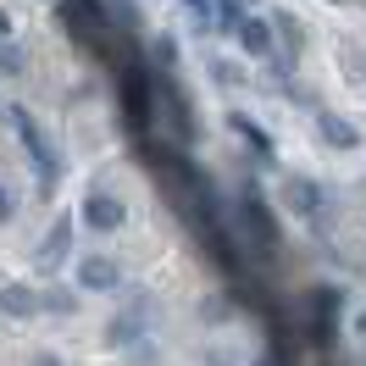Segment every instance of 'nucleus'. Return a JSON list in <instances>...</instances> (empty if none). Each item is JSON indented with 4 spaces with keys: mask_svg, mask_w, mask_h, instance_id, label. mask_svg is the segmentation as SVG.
<instances>
[{
    "mask_svg": "<svg viewBox=\"0 0 366 366\" xmlns=\"http://www.w3.org/2000/svg\"><path fill=\"white\" fill-rule=\"evenodd\" d=\"M255 366H277V361H255Z\"/></svg>",
    "mask_w": 366,
    "mask_h": 366,
    "instance_id": "4be33fe9",
    "label": "nucleus"
},
{
    "mask_svg": "<svg viewBox=\"0 0 366 366\" xmlns=\"http://www.w3.org/2000/svg\"><path fill=\"white\" fill-rule=\"evenodd\" d=\"M11 128H17V139L28 144V156H34V167H39V178H45V189L56 183V150L45 144V134H39V122L28 112H11Z\"/></svg>",
    "mask_w": 366,
    "mask_h": 366,
    "instance_id": "39448f33",
    "label": "nucleus"
},
{
    "mask_svg": "<svg viewBox=\"0 0 366 366\" xmlns=\"http://www.w3.org/2000/svg\"><path fill=\"white\" fill-rule=\"evenodd\" d=\"M72 305H78V300H72V289H45V295H39V311H61V317H67Z\"/></svg>",
    "mask_w": 366,
    "mask_h": 366,
    "instance_id": "2eb2a0df",
    "label": "nucleus"
},
{
    "mask_svg": "<svg viewBox=\"0 0 366 366\" xmlns=\"http://www.w3.org/2000/svg\"><path fill=\"white\" fill-rule=\"evenodd\" d=\"M11 39V11H0V45Z\"/></svg>",
    "mask_w": 366,
    "mask_h": 366,
    "instance_id": "6ab92c4d",
    "label": "nucleus"
},
{
    "mask_svg": "<svg viewBox=\"0 0 366 366\" xmlns=\"http://www.w3.org/2000/svg\"><path fill=\"white\" fill-rule=\"evenodd\" d=\"M150 56H156V67H161V72H172V61H178V45H172V39L161 34V39H156V50H150Z\"/></svg>",
    "mask_w": 366,
    "mask_h": 366,
    "instance_id": "f3484780",
    "label": "nucleus"
},
{
    "mask_svg": "<svg viewBox=\"0 0 366 366\" xmlns=\"http://www.w3.org/2000/svg\"><path fill=\"white\" fill-rule=\"evenodd\" d=\"M67 244H72V217H61V222H56V228L45 233V250H39V267H45V272H56V267H61V255H67Z\"/></svg>",
    "mask_w": 366,
    "mask_h": 366,
    "instance_id": "1a4fd4ad",
    "label": "nucleus"
},
{
    "mask_svg": "<svg viewBox=\"0 0 366 366\" xmlns=\"http://www.w3.org/2000/svg\"><path fill=\"white\" fill-rule=\"evenodd\" d=\"M122 200H112V194H89L84 200V222H89L94 233H112V228H122Z\"/></svg>",
    "mask_w": 366,
    "mask_h": 366,
    "instance_id": "423d86ee",
    "label": "nucleus"
},
{
    "mask_svg": "<svg viewBox=\"0 0 366 366\" xmlns=\"http://www.w3.org/2000/svg\"><path fill=\"white\" fill-rule=\"evenodd\" d=\"M355 333H366V311H361V317H355Z\"/></svg>",
    "mask_w": 366,
    "mask_h": 366,
    "instance_id": "412c9836",
    "label": "nucleus"
},
{
    "mask_svg": "<svg viewBox=\"0 0 366 366\" xmlns=\"http://www.w3.org/2000/svg\"><path fill=\"white\" fill-rule=\"evenodd\" d=\"M239 228H244V239H250V250L261 255V261L277 250V222H272V211H267V200H261L255 189L239 194Z\"/></svg>",
    "mask_w": 366,
    "mask_h": 366,
    "instance_id": "f257e3e1",
    "label": "nucleus"
},
{
    "mask_svg": "<svg viewBox=\"0 0 366 366\" xmlns=\"http://www.w3.org/2000/svg\"><path fill=\"white\" fill-rule=\"evenodd\" d=\"M0 311L23 322V317H34V311H39V295H34L28 283H6V289H0Z\"/></svg>",
    "mask_w": 366,
    "mask_h": 366,
    "instance_id": "9d476101",
    "label": "nucleus"
},
{
    "mask_svg": "<svg viewBox=\"0 0 366 366\" xmlns=\"http://www.w3.org/2000/svg\"><path fill=\"white\" fill-rule=\"evenodd\" d=\"M23 67H28V50L6 39V45H0V78H17Z\"/></svg>",
    "mask_w": 366,
    "mask_h": 366,
    "instance_id": "ddd939ff",
    "label": "nucleus"
},
{
    "mask_svg": "<svg viewBox=\"0 0 366 366\" xmlns=\"http://www.w3.org/2000/svg\"><path fill=\"white\" fill-rule=\"evenodd\" d=\"M61 17H67V28H72V39H78V45H89L94 56H112V50H106V6H100V0H67V6H61Z\"/></svg>",
    "mask_w": 366,
    "mask_h": 366,
    "instance_id": "f03ea898",
    "label": "nucleus"
},
{
    "mask_svg": "<svg viewBox=\"0 0 366 366\" xmlns=\"http://www.w3.org/2000/svg\"><path fill=\"white\" fill-rule=\"evenodd\" d=\"M322 139L339 144V150H355V144H361V134H355L350 122H339V117H322Z\"/></svg>",
    "mask_w": 366,
    "mask_h": 366,
    "instance_id": "f8f14e48",
    "label": "nucleus"
},
{
    "mask_svg": "<svg viewBox=\"0 0 366 366\" xmlns=\"http://www.w3.org/2000/svg\"><path fill=\"white\" fill-rule=\"evenodd\" d=\"M34 366H61V361H56V355H39V361H34Z\"/></svg>",
    "mask_w": 366,
    "mask_h": 366,
    "instance_id": "aec40b11",
    "label": "nucleus"
},
{
    "mask_svg": "<svg viewBox=\"0 0 366 366\" xmlns=\"http://www.w3.org/2000/svg\"><path fill=\"white\" fill-rule=\"evenodd\" d=\"M78 283L84 289H122V272H117V261H106V255H84L78 261Z\"/></svg>",
    "mask_w": 366,
    "mask_h": 366,
    "instance_id": "0eeeda50",
    "label": "nucleus"
},
{
    "mask_svg": "<svg viewBox=\"0 0 366 366\" xmlns=\"http://www.w3.org/2000/svg\"><path fill=\"white\" fill-rule=\"evenodd\" d=\"M233 134H239V139H250V144H255V150H261V156H267V161H272V144H267V134H261V128H255V122H250V117H233Z\"/></svg>",
    "mask_w": 366,
    "mask_h": 366,
    "instance_id": "4468645a",
    "label": "nucleus"
},
{
    "mask_svg": "<svg viewBox=\"0 0 366 366\" xmlns=\"http://www.w3.org/2000/svg\"><path fill=\"white\" fill-rule=\"evenodd\" d=\"M11 217V189H0V222Z\"/></svg>",
    "mask_w": 366,
    "mask_h": 366,
    "instance_id": "a211bd4d",
    "label": "nucleus"
},
{
    "mask_svg": "<svg viewBox=\"0 0 366 366\" xmlns=\"http://www.w3.org/2000/svg\"><path fill=\"white\" fill-rule=\"evenodd\" d=\"M272 28L283 34V45H289V50L300 56V23H295V17H289V11H277V17H272Z\"/></svg>",
    "mask_w": 366,
    "mask_h": 366,
    "instance_id": "dca6fc26",
    "label": "nucleus"
},
{
    "mask_svg": "<svg viewBox=\"0 0 366 366\" xmlns=\"http://www.w3.org/2000/svg\"><path fill=\"white\" fill-rule=\"evenodd\" d=\"M233 34H239V45L250 50V56H267V50H272V23H261V17H250V11L233 23Z\"/></svg>",
    "mask_w": 366,
    "mask_h": 366,
    "instance_id": "6e6552de",
    "label": "nucleus"
},
{
    "mask_svg": "<svg viewBox=\"0 0 366 366\" xmlns=\"http://www.w3.org/2000/svg\"><path fill=\"white\" fill-rule=\"evenodd\" d=\"M150 78H144V67L139 61H122V122L134 128V134H144L150 128Z\"/></svg>",
    "mask_w": 366,
    "mask_h": 366,
    "instance_id": "20e7f679",
    "label": "nucleus"
},
{
    "mask_svg": "<svg viewBox=\"0 0 366 366\" xmlns=\"http://www.w3.org/2000/svg\"><path fill=\"white\" fill-rule=\"evenodd\" d=\"M283 194H289V206H295L300 211V217H317V200H322V194H317V189H311V183H305V178H289V189H283Z\"/></svg>",
    "mask_w": 366,
    "mask_h": 366,
    "instance_id": "9b49d317",
    "label": "nucleus"
},
{
    "mask_svg": "<svg viewBox=\"0 0 366 366\" xmlns=\"http://www.w3.org/2000/svg\"><path fill=\"white\" fill-rule=\"evenodd\" d=\"M150 94H156V106H161V117H167L172 139H178V144H194V117H189L183 89L172 84V72H156V78H150Z\"/></svg>",
    "mask_w": 366,
    "mask_h": 366,
    "instance_id": "7ed1b4c3",
    "label": "nucleus"
}]
</instances>
